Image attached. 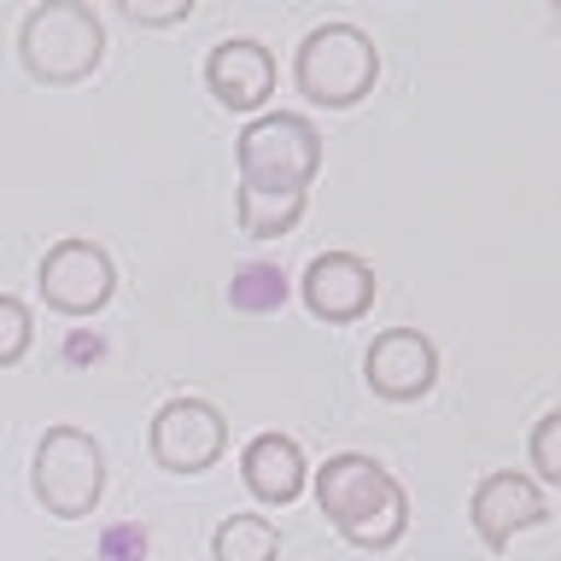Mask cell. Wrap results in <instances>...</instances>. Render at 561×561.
Masks as SVG:
<instances>
[{
    "label": "cell",
    "mask_w": 561,
    "mask_h": 561,
    "mask_svg": "<svg viewBox=\"0 0 561 561\" xmlns=\"http://www.w3.org/2000/svg\"><path fill=\"white\" fill-rule=\"evenodd\" d=\"M240 187H270V193H310L322 170V135L298 112H263L234 140Z\"/></svg>",
    "instance_id": "cell-4"
},
{
    "label": "cell",
    "mask_w": 561,
    "mask_h": 561,
    "mask_svg": "<svg viewBox=\"0 0 561 561\" xmlns=\"http://www.w3.org/2000/svg\"><path fill=\"white\" fill-rule=\"evenodd\" d=\"M217 561H280V526L270 515H228L210 533Z\"/></svg>",
    "instance_id": "cell-14"
},
{
    "label": "cell",
    "mask_w": 561,
    "mask_h": 561,
    "mask_svg": "<svg viewBox=\"0 0 561 561\" xmlns=\"http://www.w3.org/2000/svg\"><path fill=\"white\" fill-rule=\"evenodd\" d=\"M240 480H245V491H252L263 508H287L298 491H305V480H310L298 438H287V433H257L252 445L240 450Z\"/></svg>",
    "instance_id": "cell-12"
},
{
    "label": "cell",
    "mask_w": 561,
    "mask_h": 561,
    "mask_svg": "<svg viewBox=\"0 0 561 561\" xmlns=\"http://www.w3.org/2000/svg\"><path fill=\"white\" fill-rule=\"evenodd\" d=\"M363 380L386 403H415L438 386V345L421 328H386L363 351Z\"/></svg>",
    "instance_id": "cell-8"
},
{
    "label": "cell",
    "mask_w": 561,
    "mask_h": 561,
    "mask_svg": "<svg viewBox=\"0 0 561 561\" xmlns=\"http://www.w3.org/2000/svg\"><path fill=\"white\" fill-rule=\"evenodd\" d=\"M105 59V24L88 0H42L18 24V65L42 88H77Z\"/></svg>",
    "instance_id": "cell-2"
},
{
    "label": "cell",
    "mask_w": 561,
    "mask_h": 561,
    "mask_svg": "<svg viewBox=\"0 0 561 561\" xmlns=\"http://www.w3.org/2000/svg\"><path fill=\"white\" fill-rule=\"evenodd\" d=\"M123 18L140 30H170L182 24V18H193V0H164V7H147V0H123Z\"/></svg>",
    "instance_id": "cell-17"
},
{
    "label": "cell",
    "mask_w": 561,
    "mask_h": 561,
    "mask_svg": "<svg viewBox=\"0 0 561 561\" xmlns=\"http://www.w3.org/2000/svg\"><path fill=\"white\" fill-rule=\"evenodd\" d=\"M35 287H42L47 310L94 316V310L112 305V293H117V263L94 240H59V245H47L42 270H35Z\"/></svg>",
    "instance_id": "cell-7"
},
{
    "label": "cell",
    "mask_w": 561,
    "mask_h": 561,
    "mask_svg": "<svg viewBox=\"0 0 561 561\" xmlns=\"http://www.w3.org/2000/svg\"><path fill=\"white\" fill-rule=\"evenodd\" d=\"M468 520H473V533H480L485 550H508L520 533H533V526L550 520V503H543L533 473L497 468V473H485V480L473 485Z\"/></svg>",
    "instance_id": "cell-9"
},
{
    "label": "cell",
    "mask_w": 561,
    "mask_h": 561,
    "mask_svg": "<svg viewBox=\"0 0 561 561\" xmlns=\"http://www.w3.org/2000/svg\"><path fill=\"white\" fill-rule=\"evenodd\" d=\"M293 82H298V94L310 105H322V112H351V105H363L375 94L380 47L368 42V30L345 24V18L316 24L293 53Z\"/></svg>",
    "instance_id": "cell-3"
},
{
    "label": "cell",
    "mask_w": 561,
    "mask_h": 561,
    "mask_svg": "<svg viewBox=\"0 0 561 561\" xmlns=\"http://www.w3.org/2000/svg\"><path fill=\"white\" fill-rule=\"evenodd\" d=\"M305 205H310V193H270V187H240V228L252 240H275V234H293L298 217H305Z\"/></svg>",
    "instance_id": "cell-13"
},
{
    "label": "cell",
    "mask_w": 561,
    "mask_h": 561,
    "mask_svg": "<svg viewBox=\"0 0 561 561\" xmlns=\"http://www.w3.org/2000/svg\"><path fill=\"white\" fill-rule=\"evenodd\" d=\"M526 462L538 468L543 485H561V410H543L526 438Z\"/></svg>",
    "instance_id": "cell-16"
},
{
    "label": "cell",
    "mask_w": 561,
    "mask_h": 561,
    "mask_svg": "<svg viewBox=\"0 0 561 561\" xmlns=\"http://www.w3.org/2000/svg\"><path fill=\"white\" fill-rule=\"evenodd\" d=\"M35 345V322H30V305L12 293H0V368L24 363Z\"/></svg>",
    "instance_id": "cell-15"
},
{
    "label": "cell",
    "mask_w": 561,
    "mask_h": 561,
    "mask_svg": "<svg viewBox=\"0 0 561 561\" xmlns=\"http://www.w3.org/2000/svg\"><path fill=\"white\" fill-rule=\"evenodd\" d=\"M30 491L35 503L47 508L53 520H82L94 515L100 497H105V450L94 433L82 427H47L42 445H35V462H30Z\"/></svg>",
    "instance_id": "cell-5"
},
{
    "label": "cell",
    "mask_w": 561,
    "mask_h": 561,
    "mask_svg": "<svg viewBox=\"0 0 561 561\" xmlns=\"http://www.w3.org/2000/svg\"><path fill=\"white\" fill-rule=\"evenodd\" d=\"M270 298H287V287H280V275L263 270V263L234 280V305H270Z\"/></svg>",
    "instance_id": "cell-18"
},
{
    "label": "cell",
    "mask_w": 561,
    "mask_h": 561,
    "mask_svg": "<svg viewBox=\"0 0 561 561\" xmlns=\"http://www.w3.org/2000/svg\"><path fill=\"white\" fill-rule=\"evenodd\" d=\"M298 293H305V310L316 322L345 328V322H363L375 310V270L357 252H322V257H310Z\"/></svg>",
    "instance_id": "cell-11"
},
{
    "label": "cell",
    "mask_w": 561,
    "mask_h": 561,
    "mask_svg": "<svg viewBox=\"0 0 561 561\" xmlns=\"http://www.w3.org/2000/svg\"><path fill=\"white\" fill-rule=\"evenodd\" d=\"M205 88L217 94L222 112L263 117V105L275 94V53L252 35H228L205 53Z\"/></svg>",
    "instance_id": "cell-10"
},
{
    "label": "cell",
    "mask_w": 561,
    "mask_h": 561,
    "mask_svg": "<svg viewBox=\"0 0 561 561\" xmlns=\"http://www.w3.org/2000/svg\"><path fill=\"white\" fill-rule=\"evenodd\" d=\"M316 503L351 550H392L410 533V497L375 456L340 450L316 468Z\"/></svg>",
    "instance_id": "cell-1"
},
{
    "label": "cell",
    "mask_w": 561,
    "mask_h": 561,
    "mask_svg": "<svg viewBox=\"0 0 561 561\" xmlns=\"http://www.w3.org/2000/svg\"><path fill=\"white\" fill-rule=\"evenodd\" d=\"M147 445H152V462L158 468H170V473H205V468H217L222 450H228V421H222V410L210 398H193L187 392V398L158 403Z\"/></svg>",
    "instance_id": "cell-6"
}]
</instances>
